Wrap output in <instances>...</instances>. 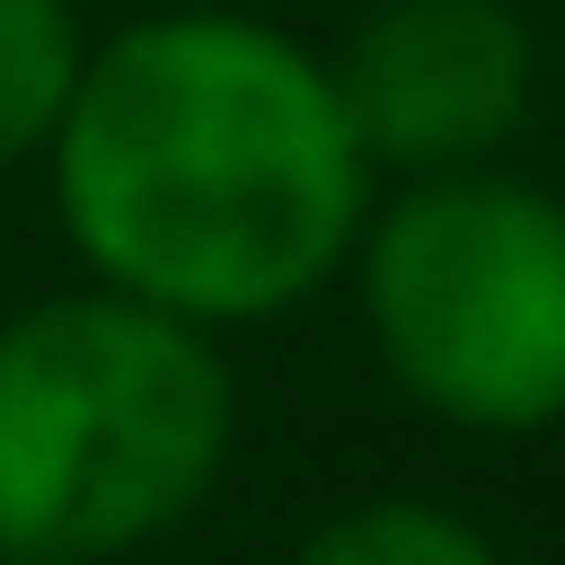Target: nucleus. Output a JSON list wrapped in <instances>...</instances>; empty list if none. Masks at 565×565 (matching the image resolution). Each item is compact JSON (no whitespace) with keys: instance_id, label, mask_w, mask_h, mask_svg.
Segmentation results:
<instances>
[{"instance_id":"obj_5","label":"nucleus","mask_w":565,"mask_h":565,"mask_svg":"<svg viewBox=\"0 0 565 565\" xmlns=\"http://www.w3.org/2000/svg\"><path fill=\"white\" fill-rule=\"evenodd\" d=\"M82 46H93L82 0H0V173L46 150L70 82H82Z\"/></svg>"},{"instance_id":"obj_8","label":"nucleus","mask_w":565,"mask_h":565,"mask_svg":"<svg viewBox=\"0 0 565 565\" xmlns=\"http://www.w3.org/2000/svg\"><path fill=\"white\" fill-rule=\"evenodd\" d=\"M116 12H150V0H116Z\"/></svg>"},{"instance_id":"obj_2","label":"nucleus","mask_w":565,"mask_h":565,"mask_svg":"<svg viewBox=\"0 0 565 565\" xmlns=\"http://www.w3.org/2000/svg\"><path fill=\"white\" fill-rule=\"evenodd\" d=\"M243 439L220 335L116 289L0 312V554L127 565L196 520Z\"/></svg>"},{"instance_id":"obj_6","label":"nucleus","mask_w":565,"mask_h":565,"mask_svg":"<svg viewBox=\"0 0 565 565\" xmlns=\"http://www.w3.org/2000/svg\"><path fill=\"white\" fill-rule=\"evenodd\" d=\"M289 565H508L497 531L450 497H358L312 531Z\"/></svg>"},{"instance_id":"obj_3","label":"nucleus","mask_w":565,"mask_h":565,"mask_svg":"<svg viewBox=\"0 0 565 565\" xmlns=\"http://www.w3.org/2000/svg\"><path fill=\"white\" fill-rule=\"evenodd\" d=\"M335 289L381 381L427 427L543 439L565 427V196L508 162L381 185Z\"/></svg>"},{"instance_id":"obj_7","label":"nucleus","mask_w":565,"mask_h":565,"mask_svg":"<svg viewBox=\"0 0 565 565\" xmlns=\"http://www.w3.org/2000/svg\"><path fill=\"white\" fill-rule=\"evenodd\" d=\"M543 93H565V12L543 23Z\"/></svg>"},{"instance_id":"obj_9","label":"nucleus","mask_w":565,"mask_h":565,"mask_svg":"<svg viewBox=\"0 0 565 565\" xmlns=\"http://www.w3.org/2000/svg\"><path fill=\"white\" fill-rule=\"evenodd\" d=\"M0 565H35V554H0Z\"/></svg>"},{"instance_id":"obj_1","label":"nucleus","mask_w":565,"mask_h":565,"mask_svg":"<svg viewBox=\"0 0 565 565\" xmlns=\"http://www.w3.org/2000/svg\"><path fill=\"white\" fill-rule=\"evenodd\" d=\"M35 162L93 289L150 300L196 335L323 300L381 196L323 46L231 0L116 12L82 46Z\"/></svg>"},{"instance_id":"obj_4","label":"nucleus","mask_w":565,"mask_h":565,"mask_svg":"<svg viewBox=\"0 0 565 565\" xmlns=\"http://www.w3.org/2000/svg\"><path fill=\"white\" fill-rule=\"evenodd\" d=\"M323 70L381 185L508 162L543 116V23L520 0H370Z\"/></svg>"}]
</instances>
